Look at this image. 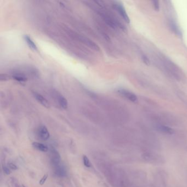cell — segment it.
<instances>
[{"instance_id": "obj_4", "label": "cell", "mask_w": 187, "mask_h": 187, "mask_svg": "<svg viewBox=\"0 0 187 187\" xmlns=\"http://www.w3.org/2000/svg\"><path fill=\"white\" fill-rule=\"evenodd\" d=\"M60 157L58 151L55 150H53L51 151V163L53 167H56V166L60 165Z\"/></svg>"}, {"instance_id": "obj_10", "label": "cell", "mask_w": 187, "mask_h": 187, "mask_svg": "<svg viewBox=\"0 0 187 187\" xmlns=\"http://www.w3.org/2000/svg\"><path fill=\"white\" fill-rule=\"evenodd\" d=\"M32 146L36 149L42 152H47L48 151V147L43 144L38 142H34L32 143Z\"/></svg>"}, {"instance_id": "obj_6", "label": "cell", "mask_w": 187, "mask_h": 187, "mask_svg": "<svg viewBox=\"0 0 187 187\" xmlns=\"http://www.w3.org/2000/svg\"><path fill=\"white\" fill-rule=\"evenodd\" d=\"M54 168H55L54 173L57 176L59 177H64L66 176L67 174L66 170L63 166L59 165Z\"/></svg>"}, {"instance_id": "obj_7", "label": "cell", "mask_w": 187, "mask_h": 187, "mask_svg": "<svg viewBox=\"0 0 187 187\" xmlns=\"http://www.w3.org/2000/svg\"><path fill=\"white\" fill-rule=\"evenodd\" d=\"M24 39L30 48L34 51H38V48L37 46L29 36L26 35H24Z\"/></svg>"}, {"instance_id": "obj_14", "label": "cell", "mask_w": 187, "mask_h": 187, "mask_svg": "<svg viewBox=\"0 0 187 187\" xmlns=\"http://www.w3.org/2000/svg\"><path fill=\"white\" fill-rule=\"evenodd\" d=\"M153 6H154V7L155 8V9L157 10V11H159V8H160V5H159V1H153Z\"/></svg>"}, {"instance_id": "obj_5", "label": "cell", "mask_w": 187, "mask_h": 187, "mask_svg": "<svg viewBox=\"0 0 187 187\" xmlns=\"http://www.w3.org/2000/svg\"><path fill=\"white\" fill-rule=\"evenodd\" d=\"M33 94L34 97L35 98V99L41 104L42 105L44 106L47 108H50V105L49 102L44 96H42L41 94L38 93L37 92H33Z\"/></svg>"}, {"instance_id": "obj_15", "label": "cell", "mask_w": 187, "mask_h": 187, "mask_svg": "<svg viewBox=\"0 0 187 187\" xmlns=\"http://www.w3.org/2000/svg\"><path fill=\"white\" fill-rule=\"evenodd\" d=\"M3 170L4 173H6L7 175L11 173V171L9 168L8 167H7V166H3Z\"/></svg>"}, {"instance_id": "obj_9", "label": "cell", "mask_w": 187, "mask_h": 187, "mask_svg": "<svg viewBox=\"0 0 187 187\" xmlns=\"http://www.w3.org/2000/svg\"><path fill=\"white\" fill-rule=\"evenodd\" d=\"M158 130L164 133L170 134V135H172L174 132L173 129H172V128L168 127V126H163V125L159 126Z\"/></svg>"}, {"instance_id": "obj_3", "label": "cell", "mask_w": 187, "mask_h": 187, "mask_svg": "<svg viewBox=\"0 0 187 187\" xmlns=\"http://www.w3.org/2000/svg\"><path fill=\"white\" fill-rule=\"evenodd\" d=\"M38 137L42 141H47L50 138V135L47 128L45 126L39 127L38 132Z\"/></svg>"}, {"instance_id": "obj_8", "label": "cell", "mask_w": 187, "mask_h": 187, "mask_svg": "<svg viewBox=\"0 0 187 187\" xmlns=\"http://www.w3.org/2000/svg\"><path fill=\"white\" fill-rule=\"evenodd\" d=\"M57 99L60 106L64 109H67L68 106L67 100L61 94H57Z\"/></svg>"}, {"instance_id": "obj_2", "label": "cell", "mask_w": 187, "mask_h": 187, "mask_svg": "<svg viewBox=\"0 0 187 187\" xmlns=\"http://www.w3.org/2000/svg\"><path fill=\"white\" fill-rule=\"evenodd\" d=\"M118 92L123 96L124 97L126 98L128 100L131 101V102H135L137 100V96L135 95L133 93H132L131 91H129L128 90H125L121 89L118 90Z\"/></svg>"}, {"instance_id": "obj_11", "label": "cell", "mask_w": 187, "mask_h": 187, "mask_svg": "<svg viewBox=\"0 0 187 187\" xmlns=\"http://www.w3.org/2000/svg\"><path fill=\"white\" fill-rule=\"evenodd\" d=\"M13 78L18 82L24 83L27 80V78L24 75L21 74H15L13 75Z\"/></svg>"}, {"instance_id": "obj_17", "label": "cell", "mask_w": 187, "mask_h": 187, "mask_svg": "<svg viewBox=\"0 0 187 187\" xmlns=\"http://www.w3.org/2000/svg\"><path fill=\"white\" fill-rule=\"evenodd\" d=\"M142 59L144 61V63L147 64V65H149V60L148 59V58L145 56H143L142 57Z\"/></svg>"}, {"instance_id": "obj_16", "label": "cell", "mask_w": 187, "mask_h": 187, "mask_svg": "<svg viewBox=\"0 0 187 187\" xmlns=\"http://www.w3.org/2000/svg\"><path fill=\"white\" fill-rule=\"evenodd\" d=\"M8 167L10 169H12L13 170H16L17 169V166L15 164H14L13 163H12L8 164Z\"/></svg>"}, {"instance_id": "obj_1", "label": "cell", "mask_w": 187, "mask_h": 187, "mask_svg": "<svg viewBox=\"0 0 187 187\" xmlns=\"http://www.w3.org/2000/svg\"><path fill=\"white\" fill-rule=\"evenodd\" d=\"M114 7L115 8V9L118 11V12L119 13L121 17L124 19V20L127 22V23H129L130 22V18L127 15V12L124 7V6L119 2H115L114 5Z\"/></svg>"}, {"instance_id": "obj_12", "label": "cell", "mask_w": 187, "mask_h": 187, "mask_svg": "<svg viewBox=\"0 0 187 187\" xmlns=\"http://www.w3.org/2000/svg\"><path fill=\"white\" fill-rule=\"evenodd\" d=\"M83 164L86 167H90L91 166L90 160H89V158L87 157L86 155H84L83 157Z\"/></svg>"}, {"instance_id": "obj_13", "label": "cell", "mask_w": 187, "mask_h": 187, "mask_svg": "<svg viewBox=\"0 0 187 187\" xmlns=\"http://www.w3.org/2000/svg\"><path fill=\"white\" fill-rule=\"evenodd\" d=\"M47 178H48V175H47V174H45V175L43 176V177L41 178V180H40V182H39L40 184V185H43V184H44L45 182H46V180L47 179Z\"/></svg>"}]
</instances>
